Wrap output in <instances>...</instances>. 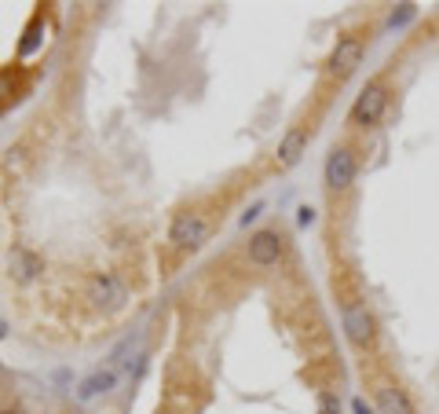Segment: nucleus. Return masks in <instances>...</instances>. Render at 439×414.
Listing matches in <instances>:
<instances>
[{
    "label": "nucleus",
    "mask_w": 439,
    "mask_h": 414,
    "mask_svg": "<svg viewBox=\"0 0 439 414\" xmlns=\"http://www.w3.org/2000/svg\"><path fill=\"white\" fill-rule=\"evenodd\" d=\"M169 238H172L180 249H198L205 238H209V220H205L202 213H180V216L172 220Z\"/></svg>",
    "instance_id": "obj_1"
},
{
    "label": "nucleus",
    "mask_w": 439,
    "mask_h": 414,
    "mask_svg": "<svg viewBox=\"0 0 439 414\" xmlns=\"http://www.w3.org/2000/svg\"><path fill=\"white\" fill-rule=\"evenodd\" d=\"M340 319H344V330H348V338L355 345L373 341V319H370V312H366L363 301H355V297L340 301Z\"/></svg>",
    "instance_id": "obj_2"
},
{
    "label": "nucleus",
    "mask_w": 439,
    "mask_h": 414,
    "mask_svg": "<svg viewBox=\"0 0 439 414\" xmlns=\"http://www.w3.org/2000/svg\"><path fill=\"white\" fill-rule=\"evenodd\" d=\"M384 106H388V92H384V85H366L363 88V95L355 99V106H351V121L355 125H377L381 121V114H384Z\"/></svg>",
    "instance_id": "obj_3"
},
{
    "label": "nucleus",
    "mask_w": 439,
    "mask_h": 414,
    "mask_svg": "<svg viewBox=\"0 0 439 414\" xmlns=\"http://www.w3.org/2000/svg\"><path fill=\"white\" fill-rule=\"evenodd\" d=\"M282 257V238L274 231H256L249 238V261L253 264H279Z\"/></svg>",
    "instance_id": "obj_4"
},
{
    "label": "nucleus",
    "mask_w": 439,
    "mask_h": 414,
    "mask_svg": "<svg viewBox=\"0 0 439 414\" xmlns=\"http://www.w3.org/2000/svg\"><path fill=\"white\" fill-rule=\"evenodd\" d=\"M88 297L95 301V305H121V301H125V286H121L118 275L103 272V275H95L88 282Z\"/></svg>",
    "instance_id": "obj_5"
},
{
    "label": "nucleus",
    "mask_w": 439,
    "mask_h": 414,
    "mask_svg": "<svg viewBox=\"0 0 439 414\" xmlns=\"http://www.w3.org/2000/svg\"><path fill=\"white\" fill-rule=\"evenodd\" d=\"M351 180H355V158L348 151H333L326 158V184L333 191H340V187H348Z\"/></svg>",
    "instance_id": "obj_6"
},
{
    "label": "nucleus",
    "mask_w": 439,
    "mask_h": 414,
    "mask_svg": "<svg viewBox=\"0 0 439 414\" xmlns=\"http://www.w3.org/2000/svg\"><path fill=\"white\" fill-rule=\"evenodd\" d=\"M359 59H363V41L359 37H344L333 48V55H330V70L333 74H351L355 67H359Z\"/></svg>",
    "instance_id": "obj_7"
},
{
    "label": "nucleus",
    "mask_w": 439,
    "mask_h": 414,
    "mask_svg": "<svg viewBox=\"0 0 439 414\" xmlns=\"http://www.w3.org/2000/svg\"><path fill=\"white\" fill-rule=\"evenodd\" d=\"M373 400H377L381 414H414L410 400H406L403 389H396V385H377L373 389Z\"/></svg>",
    "instance_id": "obj_8"
},
{
    "label": "nucleus",
    "mask_w": 439,
    "mask_h": 414,
    "mask_svg": "<svg viewBox=\"0 0 439 414\" xmlns=\"http://www.w3.org/2000/svg\"><path fill=\"white\" fill-rule=\"evenodd\" d=\"M307 139H312V132H307V129H293V132H286L282 147H279V165H282V169H289V165H297V162H300V154H304V147H307Z\"/></svg>",
    "instance_id": "obj_9"
},
{
    "label": "nucleus",
    "mask_w": 439,
    "mask_h": 414,
    "mask_svg": "<svg viewBox=\"0 0 439 414\" xmlns=\"http://www.w3.org/2000/svg\"><path fill=\"white\" fill-rule=\"evenodd\" d=\"M37 272H41V261L34 257L29 249H15L11 253V279H19V282H29V279H37Z\"/></svg>",
    "instance_id": "obj_10"
},
{
    "label": "nucleus",
    "mask_w": 439,
    "mask_h": 414,
    "mask_svg": "<svg viewBox=\"0 0 439 414\" xmlns=\"http://www.w3.org/2000/svg\"><path fill=\"white\" fill-rule=\"evenodd\" d=\"M113 378H118L113 371H99V374H92V378L85 381V385H81V400H92L95 392H106V389L113 385Z\"/></svg>",
    "instance_id": "obj_11"
},
{
    "label": "nucleus",
    "mask_w": 439,
    "mask_h": 414,
    "mask_svg": "<svg viewBox=\"0 0 439 414\" xmlns=\"http://www.w3.org/2000/svg\"><path fill=\"white\" fill-rule=\"evenodd\" d=\"M22 165H26V147H11L8 158H4V169L15 172V169H22Z\"/></svg>",
    "instance_id": "obj_12"
},
{
    "label": "nucleus",
    "mask_w": 439,
    "mask_h": 414,
    "mask_svg": "<svg viewBox=\"0 0 439 414\" xmlns=\"http://www.w3.org/2000/svg\"><path fill=\"white\" fill-rule=\"evenodd\" d=\"M11 95H15V74L4 70V74H0V103L11 99Z\"/></svg>",
    "instance_id": "obj_13"
},
{
    "label": "nucleus",
    "mask_w": 439,
    "mask_h": 414,
    "mask_svg": "<svg viewBox=\"0 0 439 414\" xmlns=\"http://www.w3.org/2000/svg\"><path fill=\"white\" fill-rule=\"evenodd\" d=\"M319 414H340V407H337L333 396H322V410H319Z\"/></svg>",
    "instance_id": "obj_14"
},
{
    "label": "nucleus",
    "mask_w": 439,
    "mask_h": 414,
    "mask_svg": "<svg viewBox=\"0 0 439 414\" xmlns=\"http://www.w3.org/2000/svg\"><path fill=\"white\" fill-rule=\"evenodd\" d=\"M351 407H355V414H370V407H366L363 396H355V403H351Z\"/></svg>",
    "instance_id": "obj_15"
},
{
    "label": "nucleus",
    "mask_w": 439,
    "mask_h": 414,
    "mask_svg": "<svg viewBox=\"0 0 439 414\" xmlns=\"http://www.w3.org/2000/svg\"><path fill=\"white\" fill-rule=\"evenodd\" d=\"M0 414H19V410H0Z\"/></svg>",
    "instance_id": "obj_16"
}]
</instances>
